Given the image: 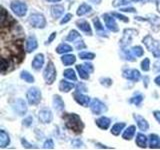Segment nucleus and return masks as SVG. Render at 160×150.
<instances>
[{
    "instance_id": "nucleus-10",
    "label": "nucleus",
    "mask_w": 160,
    "mask_h": 150,
    "mask_svg": "<svg viewBox=\"0 0 160 150\" xmlns=\"http://www.w3.org/2000/svg\"><path fill=\"white\" fill-rule=\"evenodd\" d=\"M13 109H14V111L18 113L19 115H24L27 111L26 103H25V101L22 99H17L16 101H15V103L13 104Z\"/></svg>"
},
{
    "instance_id": "nucleus-42",
    "label": "nucleus",
    "mask_w": 160,
    "mask_h": 150,
    "mask_svg": "<svg viewBox=\"0 0 160 150\" xmlns=\"http://www.w3.org/2000/svg\"><path fill=\"white\" fill-rule=\"evenodd\" d=\"M111 15H112V16H114V17H117L118 19L122 20V21H124V22H128V21H129L127 17H125V16H123V15L119 14V13H117V12H113Z\"/></svg>"
},
{
    "instance_id": "nucleus-45",
    "label": "nucleus",
    "mask_w": 160,
    "mask_h": 150,
    "mask_svg": "<svg viewBox=\"0 0 160 150\" xmlns=\"http://www.w3.org/2000/svg\"><path fill=\"white\" fill-rule=\"evenodd\" d=\"M32 117H27L26 119L23 120V125H25V126H30L31 125V122H32Z\"/></svg>"
},
{
    "instance_id": "nucleus-34",
    "label": "nucleus",
    "mask_w": 160,
    "mask_h": 150,
    "mask_svg": "<svg viewBox=\"0 0 160 150\" xmlns=\"http://www.w3.org/2000/svg\"><path fill=\"white\" fill-rule=\"evenodd\" d=\"M137 1H140V0H114L112 5L114 7H117V6H120V5H123V4H127L130 2H137Z\"/></svg>"
},
{
    "instance_id": "nucleus-28",
    "label": "nucleus",
    "mask_w": 160,
    "mask_h": 150,
    "mask_svg": "<svg viewBox=\"0 0 160 150\" xmlns=\"http://www.w3.org/2000/svg\"><path fill=\"white\" fill-rule=\"evenodd\" d=\"M125 127V123L121 122V123H116L113 125V127L111 128V133L113 135H119L120 132L122 131Z\"/></svg>"
},
{
    "instance_id": "nucleus-48",
    "label": "nucleus",
    "mask_w": 160,
    "mask_h": 150,
    "mask_svg": "<svg viewBox=\"0 0 160 150\" xmlns=\"http://www.w3.org/2000/svg\"><path fill=\"white\" fill-rule=\"evenodd\" d=\"M120 11H123V12H135L136 10L132 7H129V8H121L120 9Z\"/></svg>"
},
{
    "instance_id": "nucleus-26",
    "label": "nucleus",
    "mask_w": 160,
    "mask_h": 150,
    "mask_svg": "<svg viewBox=\"0 0 160 150\" xmlns=\"http://www.w3.org/2000/svg\"><path fill=\"white\" fill-rule=\"evenodd\" d=\"M72 51V47L70 46V45L66 44V43H62L60 44L59 46L56 48V52L59 53V54H62V53H67V52H70Z\"/></svg>"
},
{
    "instance_id": "nucleus-27",
    "label": "nucleus",
    "mask_w": 160,
    "mask_h": 150,
    "mask_svg": "<svg viewBox=\"0 0 160 150\" xmlns=\"http://www.w3.org/2000/svg\"><path fill=\"white\" fill-rule=\"evenodd\" d=\"M63 75H64V77L68 79V80H71V81H76V74H75L74 72V70L73 69H66V70H64V72H63Z\"/></svg>"
},
{
    "instance_id": "nucleus-17",
    "label": "nucleus",
    "mask_w": 160,
    "mask_h": 150,
    "mask_svg": "<svg viewBox=\"0 0 160 150\" xmlns=\"http://www.w3.org/2000/svg\"><path fill=\"white\" fill-rule=\"evenodd\" d=\"M110 122H111L110 121V119L108 117H105V116H102V117H100L96 120L97 126L101 129H107L110 125Z\"/></svg>"
},
{
    "instance_id": "nucleus-49",
    "label": "nucleus",
    "mask_w": 160,
    "mask_h": 150,
    "mask_svg": "<svg viewBox=\"0 0 160 150\" xmlns=\"http://www.w3.org/2000/svg\"><path fill=\"white\" fill-rule=\"evenodd\" d=\"M154 117L160 123V111H154Z\"/></svg>"
},
{
    "instance_id": "nucleus-6",
    "label": "nucleus",
    "mask_w": 160,
    "mask_h": 150,
    "mask_svg": "<svg viewBox=\"0 0 160 150\" xmlns=\"http://www.w3.org/2000/svg\"><path fill=\"white\" fill-rule=\"evenodd\" d=\"M10 7L13 10V12L20 17L24 16L27 12V5L21 1H13Z\"/></svg>"
},
{
    "instance_id": "nucleus-32",
    "label": "nucleus",
    "mask_w": 160,
    "mask_h": 150,
    "mask_svg": "<svg viewBox=\"0 0 160 150\" xmlns=\"http://www.w3.org/2000/svg\"><path fill=\"white\" fill-rule=\"evenodd\" d=\"M80 37V34L76 31V30H71L70 33L68 34V36L66 38L67 41H75L77 38Z\"/></svg>"
},
{
    "instance_id": "nucleus-19",
    "label": "nucleus",
    "mask_w": 160,
    "mask_h": 150,
    "mask_svg": "<svg viewBox=\"0 0 160 150\" xmlns=\"http://www.w3.org/2000/svg\"><path fill=\"white\" fill-rule=\"evenodd\" d=\"M63 13H64V7L61 6V5H55V6L51 8V14L55 19L61 17Z\"/></svg>"
},
{
    "instance_id": "nucleus-38",
    "label": "nucleus",
    "mask_w": 160,
    "mask_h": 150,
    "mask_svg": "<svg viewBox=\"0 0 160 150\" xmlns=\"http://www.w3.org/2000/svg\"><path fill=\"white\" fill-rule=\"evenodd\" d=\"M141 69L143 71H148L150 69V60L148 58H145L141 62Z\"/></svg>"
},
{
    "instance_id": "nucleus-44",
    "label": "nucleus",
    "mask_w": 160,
    "mask_h": 150,
    "mask_svg": "<svg viewBox=\"0 0 160 150\" xmlns=\"http://www.w3.org/2000/svg\"><path fill=\"white\" fill-rule=\"evenodd\" d=\"M71 18H72V14H71V13H67V14L63 17V19L61 20V21H60V23H61V24L67 23L68 21H70V19H71Z\"/></svg>"
},
{
    "instance_id": "nucleus-47",
    "label": "nucleus",
    "mask_w": 160,
    "mask_h": 150,
    "mask_svg": "<svg viewBox=\"0 0 160 150\" xmlns=\"http://www.w3.org/2000/svg\"><path fill=\"white\" fill-rule=\"evenodd\" d=\"M72 145L74 147H81L83 145V143L80 141L79 139H76V140H74V141H72Z\"/></svg>"
},
{
    "instance_id": "nucleus-1",
    "label": "nucleus",
    "mask_w": 160,
    "mask_h": 150,
    "mask_svg": "<svg viewBox=\"0 0 160 150\" xmlns=\"http://www.w3.org/2000/svg\"><path fill=\"white\" fill-rule=\"evenodd\" d=\"M63 118L65 119V124H66V127L73 130L74 132L80 133L83 130L84 125L81 121V119L78 116L77 114L72 113V114H65Z\"/></svg>"
},
{
    "instance_id": "nucleus-30",
    "label": "nucleus",
    "mask_w": 160,
    "mask_h": 150,
    "mask_svg": "<svg viewBox=\"0 0 160 150\" xmlns=\"http://www.w3.org/2000/svg\"><path fill=\"white\" fill-rule=\"evenodd\" d=\"M76 69L79 73V76L82 79H88L89 78V72L85 69V67L83 66V65H77Z\"/></svg>"
},
{
    "instance_id": "nucleus-35",
    "label": "nucleus",
    "mask_w": 160,
    "mask_h": 150,
    "mask_svg": "<svg viewBox=\"0 0 160 150\" xmlns=\"http://www.w3.org/2000/svg\"><path fill=\"white\" fill-rule=\"evenodd\" d=\"M132 53L134 54V56H136V57H141L142 55H143V52H144V50L141 46H135L132 48Z\"/></svg>"
},
{
    "instance_id": "nucleus-4",
    "label": "nucleus",
    "mask_w": 160,
    "mask_h": 150,
    "mask_svg": "<svg viewBox=\"0 0 160 150\" xmlns=\"http://www.w3.org/2000/svg\"><path fill=\"white\" fill-rule=\"evenodd\" d=\"M29 22L35 28H44L46 26V19L40 13H33L30 15Z\"/></svg>"
},
{
    "instance_id": "nucleus-39",
    "label": "nucleus",
    "mask_w": 160,
    "mask_h": 150,
    "mask_svg": "<svg viewBox=\"0 0 160 150\" xmlns=\"http://www.w3.org/2000/svg\"><path fill=\"white\" fill-rule=\"evenodd\" d=\"M43 147H44L45 149H47V148L52 149V148L54 147V142H53V140H52V139H48V140H46V141L44 142Z\"/></svg>"
},
{
    "instance_id": "nucleus-14",
    "label": "nucleus",
    "mask_w": 160,
    "mask_h": 150,
    "mask_svg": "<svg viewBox=\"0 0 160 150\" xmlns=\"http://www.w3.org/2000/svg\"><path fill=\"white\" fill-rule=\"evenodd\" d=\"M134 119L136 120L137 122V126L140 128V130H143V131H145V130H147L149 128V124L148 122L145 120L142 116H140V115H136L134 114Z\"/></svg>"
},
{
    "instance_id": "nucleus-8",
    "label": "nucleus",
    "mask_w": 160,
    "mask_h": 150,
    "mask_svg": "<svg viewBox=\"0 0 160 150\" xmlns=\"http://www.w3.org/2000/svg\"><path fill=\"white\" fill-rule=\"evenodd\" d=\"M38 118L42 123H50L52 121V112L47 108H43L38 112Z\"/></svg>"
},
{
    "instance_id": "nucleus-23",
    "label": "nucleus",
    "mask_w": 160,
    "mask_h": 150,
    "mask_svg": "<svg viewBox=\"0 0 160 150\" xmlns=\"http://www.w3.org/2000/svg\"><path fill=\"white\" fill-rule=\"evenodd\" d=\"M149 145L151 148H159L160 147V138L156 134H151L149 136Z\"/></svg>"
},
{
    "instance_id": "nucleus-22",
    "label": "nucleus",
    "mask_w": 160,
    "mask_h": 150,
    "mask_svg": "<svg viewBox=\"0 0 160 150\" xmlns=\"http://www.w3.org/2000/svg\"><path fill=\"white\" fill-rule=\"evenodd\" d=\"M9 143H10L9 135L5 132L4 130H1V131H0V146L6 147Z\"/></svg>"
},
{
    "instance_id": "nucleus-43",
    "label": "nucleus",
    "mask_w": 160,
    "mask_h": 150,
    "mask_svg": "<svg viewBox=\"0 0 160 150\" xmlns=\"http://www.w3.org/2000/svg\"><path fill=\"white\" fill-rule=\"evenodd\" d=\"M75 47H76L78 50H82L84 48H86V45H85V43L82 41V40H80L78 42H75Z\"/></svg>"
},
{
    "instance_id": "nucleus-13",
    "label": "nucleus",
    "mask_w": 160,
    "mask_h": 150,
    "mask_svg": "<svg viewBox=\"0 0 160 150\" xmlns=\"http://www.w3.org/2000/svg\"><path fill=\"white\" fill-rule=\"evenodd\" d=\"M43 64H44V56H43V54L39 53L33 59V61H32V68L35 69V70H40V69L42 68Z\"/></svg>"
},
{
    "instance_id": "nucleus-3",
    "label": "nucleus",
    "mask_w": 160,
    "mask_h": 150,
    "mask_svg": "<svg viewBox=\"0 0 160 150\" xmlns=\"http://www.w3.org/2000/svg\"><path fill=\"white\" fill-rule=\"evenodd\" d=\"M43 77L47 84H52L56 79V69H55L54 64L51 61L47 63V66L43 73Z\"/></svg>"
},
{
    "instance_id": "nucleus-21",
    "label": "nucleus",
    "mask_w": 160,
    "mask_h": 150,
    "mask_svg": "<svg viewBox=\"0 0 160 150\" xmlns=\"http://www.w3.org/2000/svg\"><path fill=\"white\" fill-rule=\"evenodd\" d=\"M136 144L139 147L145 148L147 146V137L142 133H138L136 135Z\"/></svg>"
},
{
    "instance_id": "nucleus-36",
    "label": "nucleus",
    "mask_w": 160,
    "mask_h": 150,
    "mask_svg": "<svg viewBox=\"0 0 160 150\" xmlns=\"http://www.w3.org/2000/svg\"><path fill=\"white\" fill-rule=\"evenodd\" d=\"M93 24H94V26H95V29H96V31H98V32H100V31L105 32L104 31V27L102 26V24L100 23L99 19L97 17L93 19Z\"/></svg>"
},
{
    "instance_id": "nucleus-46",
    "label": "nucleus",
    "mask_w": 160,
    "mask_h": 150,
    "mask_svg": "<svg viewBox=\"0 0 160 150\" xmlns=\"http://www.w3.org/2000/svg\"><path fill=\"white\" fill-rule=\"evenodd\" d=\"M83 66L85 67V69H86L89 73H91V72L93 71V66H92V64H90V63H85V64L83 65Z\"/></svg>"
},
{
    "instance_id": "nucleus-25",
    "label": "nucleus",
    "mask_w": 160,
    "mask_h": 150,
    "mask_svg": "<svg viewBox=\"0 0 160 150\" xmlns=\"http://www.w3.org/2000/svg\"><path fill=\"white\" fill-rule=\"evenodd\" d=\"M75 60H76V58H75V56L72 54H65L61 57L62 63L64 65H67V66L68 65H72L75 62Z\"/></svg>"
},
{
    "instance_id": "nucleus-29",
    "label": "nucleus",
    "mask_w": 160,
    "mask_h": 150,
    "mask_svg": "<svg viewBox=\"0 0 160 150\" xmlns=\"http://www.w3.org/2000/svg\"><path fill=\"white\" fill-rule=\"evenodd\" d=\"M90 10H91V7H90V5L83 3V4L80 5L78 10H77V15H78V16H82V15L88 13Z\"/></svg>"
},
{
    "instance_id": "nucleus-12",
    "label": "nucleus",
    "mask_w": 160,
    "mask_h": 150,
    "mask_svg": "<svg viewBox=\"0 0 160 150\" xmlns=\"http://www.w3.org/2000/svg\"><path fill=\"white\" fill-rule=\"evenodd\" d=\"M123 76L132 81H138L140 79V73L136 69H126L123 71Z\"/></svg>"
},
{
    "instance_id": "nucleus-40",
    "label": "nucleus",
    "mask_w": 160,
    "mask_h": 150,
    "mask_svg": "<svg viewBox=\"0 0 160 150\" xmlns=\"http://www.w3.org/2000/svg\"><path fill=\"white\" fill-rule=\"evenodd\" d=\"M8 65H9V61L7 59L5 58H2L1 59V71L4 72L5 70H6L8 68Z\"/></svg>"
},
{
    "instance_id": "nucleus-50",
    "label": "nucleus",
    "mask_w": 160,
    "mask_h": 150,
    "mask_svg": "<svg viewBox=\"0 0 160 150\" xmlns=\"http://www.w3.org/2000/svg\"><path fill=\"white\" fill-rule=\"evenodd\" d=\"M55 37H56V33L53 32V33L51 34V36L49 37V39H48V41H47V42H48V43H51V42L53 41V39H54Z\"/></svg>"
},
{
    "instance_id": "nucleus-18",
    "label": "nucleus",
    "mask_w": 160,
    "mask_h": 150,
    "mask_svg": "<svg viewBox=\"0 0 160 150\" xmlns=\"http://www.w3.org/2000/svg\"><path fill=\"white\" fill-rule=\"evenodd\" d=\"M37 46H38L37 40L35 39L34 37L30 36L27 39V41H26V49H27V51L28 52H32V51H34V50L37 48Z\"/></svg>"
},
{
    "instance_id": "nucleus-24",
    "label": "nucleus",
    "mask_w": 160,
    "mask_h": 150,
    "mask_svg": "<svg viewBox=\"0 0 160 150\" xmlns=\"http://www.w3.org/2000/svg\"><path fill=\"white\" fill-rule=\"evenodd\" d=\"M135 130H136V127L131 125V126H129L126 130H124V132L122 134V137L126 140H130L135 134Z\"/></svg>"
},
{
    "instance_id": "nucleus-41",
    "label": "nucleus",
    "mask_w": 160,
    "mask_h": 150,
    "mask_svg": "<svg viewBox=\"0 0 160 150\" xmlns=\"http://www.w3.org/2000/svg\"><path fill=\"white\" fill-rule=\"evenodd\" d=\"M100 83L104 86H110L112 84V80L110 78H100Z\"/></svg>"
},
{
    "instance_id": "nucleus-9",
    "label": "nucleus",
    "mask_w": 160,
    "mask_h": 150,
    "mask_svg": "<svg viewBox=\"0 0 160 150\" xmlns=\"http://www.w3.org/2000/svg\"><path fill=\"white\" fill-rule=\"evenodd\" d=\"M103 18H104V21H105V25H106L107 28L109 30H111V31H113V32L118 31L117 23L115 22V19L113 18L112 15H110V14H104L103 15Z\"/></svg>"
},
{
    "instance_id": "nucleus-51",
    "label": "nucleus",
    "mask_w": 160,
    "mask_h": 150,
    "mask_svg": "<svg viewBox=\"0 0 160 150\" xmlns=\"http://www.w3.org/2000/svg\"><path fill=\"white\" fill-rule=\"evenodd\" d=\"M155 83H156V85H158V86H160V75L159 76H157L156 78H155Z\"/></svg>"
},
{
    "instance_id": "nucleus-7",
    "label": "nucleus",
    "mask_w": 160,
    "mask_h": 150,
    "mask_svg": "<svg viewBox=\"0 0 160 150\" xmlns=\"http://www.w3.org/2000/svg\"><path fill=\"white\" fill-rule=\"evenodd\" d=\"M90 108H91V111L94 114H96V115L102 114V113H104L107 110L106 106H105V104L103 102L100 101L99 99L92 100L91 104H90Z\"/></svg>"
},
{
    "instance_id": "nucleus-37",
    "label": "nucleus",
    "mask_w": 160,
    "mask_h": 150,
    "mask_svg": "<svg viewBox=\"0 0 160 150\" xmlns=\"http://www.w3.org/2000/svg\"><path fill=\"white\" fill-rule=\"evenodd\" d=\"M142 100H143V96H142L141 94H138V95H136V96H134L133 98L130 99V102L133 103V104L139 105L140 103L142 102Z\"/></svg>"
},
{
    "instance_id": "nucleus-52",
    "label": "nucleus",
    "mask_w": 160,
    "mask_h": 150,
    "mask_svg": "<svg viewBox=\"0 0 160 150\" xmlns=\"http://www.w3.org/2000/svg\"><path fill=\"white\" fill-rule=\"evenodd\" d=\"M47 1H49V2H58V1H60V0H47Z\"/></svg>"
},
{
    "instance_id": "nucleus-15",
    "label": "nucleus",
    "mask_w": 160,
    "mask_h": 150,
    "mask_svg": "<svg viewBox=\"0 0 160 150\" xmlns=\"http://www.w3.org/2000/svg\"><path fill=\"white\" fill-rule=\"evenodd\" d=\"M78 28L81 30V31L85 32V33H88L89 35L92 34V31H91V27H90L89 23L86 21V20H78L76 22Z\"/></svg>"
},
{
    "instance_id": "nucleus-11",
    "label": "nucleus",
    "mask_w": 160,
    "mask_h": 150,
    "mask_svg": "<svg viewBox=\"0 0 160 150\" xmlns=\"http://www.w3.org/2000/svg\"><path fill=\"white\" fill-rule=\"evenodd\" d=\"M74 98L76 100V102L80 105H82L84 107H87L88 105L91 102V100H90V97L86 96V95H84L82 93H80L79 91L75 92L74 93Z\"/></svg>"
},
{
    "instance_id": "nucleus-5",
    "label": "nucleus",
    "mask_w": 160,
    "mask_h": 150,
    "mask_svg": "<svg viewBox=\"0 0 160 150\" xmlns=\"http://www.w3.org/2000/svg\"><path fill=\"white\" fill-rule=\"evenodd\" d=\"M27 100L30 105H36L41 100V92L36 87L30 88L27 91Z\"/></svg>"
},
{
    "instance_id": "nucleus-16",
    "label": "nucleus",
    "mask_w": 160,
    "mask_h": 150,
    "mask_svg": "<svg viewBox=\"0 0 160 150\" xmlns=\"http://www.w3.org/2000/svg\"><path fill=\"white\" fill-rule=\"evenodd\" d=\"M53 106L58 111H61L64 109V102L59 95H54L53 96Z\"/></svg>"
},
{
    "instance_id": "nucleus-20",
    "label": "nucleus",
    "mask_w": 160,
    "mask_h": 150,
    "mask_svg": "<svg viewBox=\"0 0 160 150\" xmlns=\"http://www.w3.org/2000/svg\"><path fill=\"white\" fill-rule=\"evenodd\" d=\"M74 87V84L72 82H68L66 80H61L59 84V89L63 92H69Z\"/></svg>"
},
{
    "instance_id": "nucleus-2",
    "label": "nucleus",
    "mask_w": 160,
    "mask_h": 150,
    "mask_svg": "<svg viewBox=\"0 0 160 150\" xmlns=\"http://www.w3.org/2000/svg\"><path fill=\"white\" fill-rule=\"evenodd\" d=\"M143 43L145 44V46L147 47L149 51H151L154 55V57H159L160 56V50H159V43L150 36L147 35L146 37L143 39Z\"/></svg>"
},
{
    "instance_id": "nucleus-31",
    "label": "nucleus",
    "mask_w": 160,
    "mask_h": 150,
    "mask_svg": "<svg viewBox=\"0 0 160 150\" xmlns=\"http://www.w3.org/2000/svg\"><path fill=\"white\" fill-rule=\"evenodd\" d=\"M20 77H21L24 81H26L28 83H31V82L34 81V77L32 76V74H30L28 71H22L21 75H20Z\"/></svg>"
},
{
    "instance_id": "nucleus-33",
    "label": "nucleus",
    "mask_w": 160,
    "mask_h": 150,
    "mask_svg": "<svg viewBox=\"0 0 160 150\" xmlns=\"http://www.w3.org/2000/svg\"><path fill=\"white\" fill-rule=\"evenodd\" d=\"M79 57L80 59H88V60H92L95 57V54L91 52H87V51H83L79 53Z\"/></svg>"
}]
</instances>
